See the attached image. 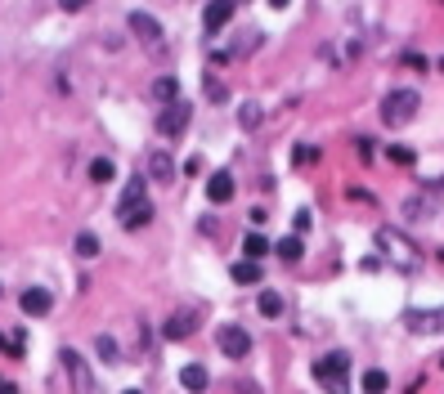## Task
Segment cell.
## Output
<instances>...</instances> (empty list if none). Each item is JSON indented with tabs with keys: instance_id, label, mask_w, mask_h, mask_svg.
I'll use <instances>...</instances> for the list:
<instances>
[{
	"instance_id": "obj_1",
	"label": "cell",
	"mask_w": 444,
	"mask_h": 394,
	"mask_svg": "<svg viewBox=\"0 0 444 394\" xmlns=\"http://www.w3.org/2000/svg\"><path fill=\"white\" fill-rule=\"evenodd\" d=\"M377 251H381V260H390L395 269H400V274H413L417 265H422V251H417V246L404 238L400 229H377Z\"/></svg>"
},
{
	"instance_id": "obj_2",
	"label": "cell",
	"mask_w": 444,
	"mask_h": 394,
	"mask_svg": "<svg viewBox=\"0 0 444 394\" xmlns=\"http://www.w3.org/2000/svg\"><path fill=\"white\" fill-rule=\"evenodd\" d=\"M117 220L126 229H144L153 220V202H148V184L144 179H130L126 193H121V206H117Z\"/></svg>"
},
{
	"instance_id": "obj_3",
	"label": "cell",
	"mask_w": 444,
	"mask_h": 394,
	"mask_svg": "<svg viewBox=\"0 0 444 394\" xmlns=\"http://www.w3.org/2000/svg\"><path fill=\"white\" fill-rule=\"evenodd\" d=\"M417 108H422V94L417 90H390L386 99H381V126L404 130L417 117Z\"/></svg>"
},
{
	"instance_id": "obj_4",
	"label": "cell",
	"mask_w": 444,
	"mask_h": 394,
	"mask_svg": "<svg viewBox=\"0 0 444 394\" xmlns=\"http://www.w3.org/2000/svg\"><path fill=\"white\" fill-rule=\"evenodd\" d=\"M314 381L328 394H350V354H323L314 363Z\"/></svg>"
},
{
	"instance_id": "obj_5",
	"label": "cell",
	"mask_w": 444,
	"mask_h": 394,
	"mask_svg": "<svg viewBox=\"0 0 444 394\" xmlns=\"http://www.w3.org/2000/svg\"><path fill=\"white\" fill-rule=\"evenodd\" d=\"M130 36H135V41H140L144 49H148V54H162V49H166V41H162V23H157L153 14H144V9H130Z\"/></svg>"
},
{
	"instance_id": "obj_6",
	"label": "cell",
	"mask_w": 444,
	"mask_h": 394,
	"mask_svg": "<svg viewBox=\"0 0 444 394\" xmlns=\"http://www.w3.org/2000/svg\"><path fill=\"white\" fill-rule=\"evenodd\" d=\"M216 345H220L225 359H247V354H252V331L238 327V323H225L216 331Z\"/></svg>"
},
{
	"instance_id": "obj_7",
	"label": "cell",
	"mask_w": 444,
	"mask_h": 394,
	"mask_svg": "<svg viewBox=\"0 0 444 394\" xmlns=\"http://www.w3.org/2000/svg\"><path fill=\"white\" fill-rule=\"evenodd\" d=\"M189 117H193V108L184 103V99L166 103L162 113H157V134H166V139H180V134L189 130Z\"/></svg>"
},
{
	"instance_id": "obj_8",
	"label": "cell",
	"mask_w": 444,
	"mask_h": 394,
	"mask_svg": "<svg viewBox=\"0 0 444 394\" xmlns=\"http://www.w3.org/2000/svg\"><path fill=\"white\" fill-rule=\"evenodd\" d=\"M404 327L413 336H444V305L440 310H409L404 314Z\"/></svg>"
},
{
	"instance_id": "obj_9",
	"label": "cell",
	"mask_w": 444,
	"mask_h": 394,
	"mask_svg": "<svg viewBox=\"0 0 444 394\" xmlns=\"http://www.w3.org/2000/svg\"><path fill=\"white\" fill-rule=\"evenodd\" d=\"M58 359H63L68 376H72V390L77 394H94V381H90V367H85V359L77 350H58Z\"/></svg>"
},
{
	"instance_id": "obj_10",
	"label": "cell",
	"mask_w": 444,
	"mask_h": 394,
	"mask_svg": "<svg viewBox=\"0 0 444 394\" xmlns=\"http://www.w3.org/2000/svg\"><path fill=\"white\" fill-rule=\"evenodd\" d=\"M233 9H238V0H206V9H202V27L216 36V32L233 18Z\"/></svg>"
},
{
	"instance_id": "obj_11",
	"label": "cell",
	"mask_w": 444,
	"mask_h": 394,
	"mask_svg": "<svg viewBox=\"0 0 444 394\" xmlns=\"http://www.w3.org/2000/svg\"><path fill=\"white\" fill-rule=\"evenodd\" d=\"M193 327H197V310H175L162 323V336L166 341H184V336H193Z\"/></svg>"
},
{
	"instance_id": "obj_12",
	"label": "cell",
	"mask_w": 444,
	"mask_h": 394,
	"mask_svg": "<svg viewBox=\"0 0 444 394\" xmlns=\"http://www.w3.org/2000/svg\"><path fill=\"white\" fill-rule=\"evenodd\" d=\"M18 305H23V314H32V318H45L49 310H54V296H49L45 287H23Z\"/></svg>"
},
{
	"instance_id": "obj_13",
	"label": "cell",
	"mask_w": 444,
	"mask_h": 394,
	"mask_svg": "<svg viewBox=\"0 0 444 394\" xmlns=\"http://www.w3.org/2000/svg\"><path fill=\"white\" fill-rule=\"evenodd\" d=\"M148 179H157V184L175 179V162H171L166 148H153V153H148Z\"/></svg>"
},
{
	"instance_id": "obj_14",
	"label": "cell",
	"mask_w": 444,
	"mask_h": 394,
	"mask_svg": "<svg viewBox=\"0 0 444 394\" xmlns=\"http://www.w3.org/2000/svg\"><path fill=\"white\" fill-rule=\"evenodd\" d=\"M206 197H211L216 206H225L233 197V175H229V170H216V175L206 179Z\"/></svg>"
},
{
	"instance_id": "obj_15",
	"label": "cell",
	"mask_w": 444,
	"mask_h": 394,
	"mask_svg": "<svg viewBox=\"0 0 444 394\" xmlns=\"http://www.w3.org/2000/svg\"><path fill=\"white\" fill-rule=\"evenodd\" d=\"M180 386L189 390V394H202L206 386H211V376H206V367H197V363H189V367H180Z\"/></svg>"
},
{
	"instance_id": "obj_16",
	"label": "cell",
	"mask_w": 444,
	"mask_h": 394,
	"mask_svg": "<svg viewBox=\"0 0 444 394\" xmlns=\"http://www.w3.org/2000/svg\"><path fill=\"white\" fill-rule=\"evenodd\" d=\"M233 282H242V287H256V282H261V265L256 260H233Z\"/></svg>"
},
{
	"instance_id": "obj_17",
	"label": "cell",
	"mask_w": 444,
	"mask_h": 394,
	"mask_svg": "<svg viewBox=\"0 0 444 394\" xmlns=\"http://www.w3.org/2000/svg\"><path fill=\"white\" fill-rule=\"evenodd\" d=\"M94 354H99V363H108V367L121 363V345L113 336H94Z\"/></svg>"
},
{
	"instance_id": "obj_18",
	"label": "cell",
	"mask_w": 444,
	"mask_h": 394,
	"mask_svg": "<svg viewBox=\"0 0 444 394\" xmlns=\"http://www.w3.org/2000/svg\"><path fill=\"white\" fill-rule=\"evenodd\" d=\"M269 251H274V246H269V242L261 238V233H247V238H242V255H247V260H256V265H261Z\"/></svg>"
},
{
	"instance_id": "obj_19",
	"label": "cell",
	"mask_w": 444,
	"mask_h": 394,
	"mask_svg": "<svg viewBox=\"0 0 444 394\" xmlns=\"http://www.w3.org/2000/svg\"><path fill=\"white\" fill-rule=\"evenodd\" d=\"M238 121H242V130H256V126L265 121L261 103H256V99H242V103H238Z\"/></svg>"
},
{
	"instance_id": "obj_20",
	"label": "cell",
	"mask_w": 444,
	"mask_h": 394,
	"mask_svg": "<svg viewBox=\"0 0 444 394\" xmlns=\"http://www.w3.org/2000/svg\"><path fill=\"white\" fill-rule=\"evenodd\" d=\"M436 215V202H431V197H409V202H404V220H431Z\"/></svg>"
},
{
	"instance_id": "obj_21",
	"label": "cell",
	"mask_w": 444,
	"mask_h": 394,
	"mask_svg": "<svg viewBox=\"0 0 444 394\" xmlns=\"http://www.w3.org/2000/svg\"><path fill=\"white\" fill-rule=\"evenodd\" d=\"M390 390V376L381 372V367H368L364 372V394H386Z\"/></svg>"
},
{
	"instance_id": "obj_22",
	"label": "cell",
	"mask_w": 444,
	"mask_h": 394,
	"mask_svg": "<svg viewBox=\"0 0 444 394\" xmlns=\"http://www.w3.org/2000/svg\"><path fill=\"white\" fill-rule=\"evenodd\" d=\"M153 99H162V103H175V99H180L175 77H157V81H153Z\"/></svg>"
},
{
	"instance_id": "obj_23",
	"label": "cell",
	"mask_w": 444,
	"mask_h": 394,
	"mask_svg": "<svg viewBox=\"0 0 444 394\" xmlns=\"http://www.w3.org/2000/svg\"><path fill=\"white\" fill-rule=\"evenodd\" d=\"M113 175H117V166L108 162V157H94V162H90V179H94V184H108Z\"/></svg>"
},
{
	"instance_id": "obj_24",
	"label": "cell",
	"mask_w": 444,
	"mask_h": 394,
	"mask_svg": "<svg viewBox=\"0 0 444 394\" xmlns=\"http://www.w3.org/2000/svg\"><path fill=\"white\" fill-rule=\"evenodd\" d=\"M256 305H261L265 318H278V314H283V296H278V291H261V300H256Z\"/></svg>"
},
{
	"instance_id": "obj_25",
	"label": "cell",
	"mask_w": 444,
	"mask_h": 394,
	"mask_svg": "<svg viewBox=\"0 0 444 394\" xmlns=\"http://www.w3.org/2000/svg\"><path fill=\"white\" fill-rule=\"evenodd\" d=\"M77 255H81V260H94V255H99V238H94V233H77Z\"/></svg>"
},
{
	"instance_id": "obj_26",
	"label": "cell",
	"mask_w": 444,
	"mask_h": 394,
	"mask_svg": "<svg viewBox=\"0 0 444 394\" xmlns=\"http://www.w3.org/2000/svg\"><path fill=\"white\" fill-rule=\"evenodd\" d=\"M274 251L283 255V260H301V238H296V233H288V238H283Z\"/></svg>"
},
{
	"instance_id": "obj_27",
	"label": "cell",
	"mask_w": 444,
	"mask_h": 394,
	"mask_svg": "<svg viewBox=\"0 0 444 394\" xmlns=\"http://www.w3.org/2000/svg\"><path fill=\"white\" fill-rule=\"evenodd\" d=\"M314 157H319V148H310V144H296V148H292V162H296V166L314 162Z\"/></svg>"
},
{
	"instance_id": "obj_28",
	"label": "cell",
	"mask_w": 444,
	"mask_h": 394,
	"mask_svg": "<svg viewBox=\"0 0 444 394\" xmlns=\"http://www.w3.org/2000/svg\"><path fill=\"white\" fill-rule=\"evenodd\" d=\"M386 157L395 166H413V148H386Z\"/></svg>"
},
{
	"instance_id": "obj_29",
	"label": "cell",
	"mask_w": 444,
	"mask_h": 394,
	"mask_svg": "<svg viewBox=\"0 0 444 394\" xmlns=\"http://www.w3.org/2000/svg\"><path fill=\"white\" fill-rule=\"evenodd\" d=\"M305 229H310V211H296V220H292V233H296V238H301Z\"/></svg>"
},
{
	"instance_id": "obj_30",
	"label": "cell",
	"mask_w": 444,
	"mask_h": 394,
	"mask_svg": "<svg viewBox=\"0 0 444 394\" xmlns=\"http://www.w3.org/2000/svg\"><path fill=\"white\" fill-rule=\"evenodd\" d=\"M233 394H265V390H261V386H256V381H247V376H242V381H238V386H233Z\"/></svg>"
},
{
	"instance_id": "obj_31",
	"label": "cell",
	"mask_w": 444,
	"mask_h": 394,
	"mask_svg": "<svg viewBox=\"0 0 444 394\" xmlns=\"http://www.w3.org/2000/svg\"><path fill=\"white\" fill-rule=\"evenodd\" d=\"M58 5H63L68 14H77V9H85V5H90V0H58Z\"/></svg>"
},
{
	"instance_id": "obj_32",
	"label": "cell",
	"mask_w": 444,
	"mask_h": 394,
	"mask_svg": "<svg viewBox=\"0 0 444 394\" xmlns=\"http://www.w3.org/2000/svg\"><path fill=\"white\" fill-rule=\"evenodd\" d=\"M269 5H274V9H283V5H288V0H269Z\"/></svg>"
},
{
	"instance_id": "obj_33",
	"label": "cell",
	"mask_w": 444,
	"mask_h": 394,
	"mask_svg": "<svg viewBox=\"0 0 444 394\" xmlns=\"http://www.w3.org/2000/svg\"><path fill=\"white\" fill-rule=\"evenodd\" d=\"M121 394H140V390H121Z\"/></svg>"
}]
</instances>
